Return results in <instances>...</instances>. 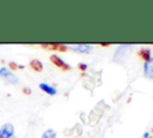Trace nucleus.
Here are the masks:
<instances>
[{
    "mask_svg": "<svg viewBox=\"0 0 153 138\" xmlns=\"http://www.w3.org/2000/svg\"><path fill=\"white\" fill-rule=\"evenodd\" d=\"M0 77L4 78L6 82H8L10 84H17L18 83V78L6 67H1L0 68Z\"/></svg>",
    "mask_w": 153,
    "mask_h": 138,
    "instance_id": "nucleus-1",
    "label": "nucleus"
},
{
    "mask_svg": "<svg viewBox=\"0 0 153 138\" xmlns=\"http://www.w3.org/2000/svg\"><path fill=\"white\" fill-rule=\"evenodd\" d=\"M14 127L12 124H5L0 128V138H11L13 137Z\"/></svg>",
    "mask_w": 153,
    "mask_h": 138,
    "instance_id": "nucleus-2",
    "label": "nucleus"
},
{
    "mask_svg": "<svg viewBox=\"0 0 153 138\" xmlns=\"http://www.w3.org/2000/svg\"><path fill=\"white\" fill-rule=\"evenodd\" d=\"M143 74L146 78L153 79V58H149L145 61L143 65Z\"/></svg>",
    "mask_w": 153,
    "mask_h": 138,
    "instance_id": "nucleus-3",
    "label": "nucleus"
},
{
    "mask_svg": "<svg viewBox=\"0 0 153 138\" xmlns=\"http://www.w3.org/2000/svg\"><path fill=\"white\" fill-rule=\"evenodd\" d=\"M71 48L78 53H88L92 49L90 44H75V46H72Z\"/></svg>",
    "mask_w": 153,
    "mask_h": 138,
    "instance_id": "nucleus-4",
    "label": "nucleus"
},
{
    "mask_svg": "<svg viewBox=\"0 0 153 138\" xmlns=\"http://www.w3.org/2000/svg\"><path fill=\"white\" fill-rule=\"evenodd\" d=\"M39 88H41L44 92H47L48 95H56V89H55L54 86L47 84V83H41V84H39Z\"/></svg>",
    "mask_w": 153,
    "mask_h": 138,
    "instance_id": "nucleus-5",
    "label": "nucleus"
},
{
    "mask_svg": "<svg viewBox=\"0 0 153 138\" xmlns=\"http://www.w3.org/2000/svg\"><path fill=\"white\" fill-rule=\"evenodd\" d=\"M51 60L55 62V65H57V66H60V67H63V70H68V68H69V66H68L67 64H65V62L61 60V58H59V56H56V55H53V56H51Z\"/></svg>",
    "mask_w": 153,
    "mask_h": 138,
    "instance_id": "nucleus-6",
    "label": "nucleus"
},
{
    "mask_svg": "<svg viewBox=\"0 0 153 138\" xmlns=\"http://www.w3.org/2000/svg\"><path fill=\"white\" fill-rule=\"evenodd\" d=\"M56 137V133L54 130L51 128H48L47 131H44V133L42 134V138H55Z\"/></svg>",
    "mask_w": 153,
    "mask_h": 138,
    "instance_id": "nucleus-7",
    "label": "nucleus"
},
{
    "mask_svg": "<svg viewBox=\"0 0 153 138\" xmlns=\"http://www.w3.org/2000/svg\"><path fill=\"white\" fill-rule=\"evenodd\" d=\"M148 137H149V133H148V132H146V133L143 134V138H148Z\"/></svg>",
    "mask_w": 153,
    "mask_h": 138,
    "instance_id": "nucleus-8",
    "label": "nucleus"
},
{
    "mask_svg": "<svg viewBox=\"0 0 153 138\" xmlns=\"http://www.w3.org/2000/svg\"><path fill=\"white\" fill-rule=\"evenodd\" d=\"M11 138H16V137H11Z\"/></svg>",
    "mask_w": 153,
    "mask_h": 138,
    "instance_id": "nucleus-9",
    "label": "nucleus"
}]
</instances>
